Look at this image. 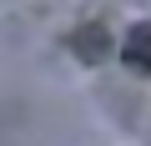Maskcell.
<instances>
[{"instance_id":"6da1fadb","label":"cell","mask_w":151,"mask_h":146,"mask_svg":"<svg viewBox=\"0 0 151 146\" xmlns=\"http://www.w3.org/2000/svg\"><path fill=\"white\" fill-rule=\"evenodd\" d=\"M126 60H131L136 70H146V76H151V20L136 25V30L126 35Z\"/></svg>"}]
</instances>
